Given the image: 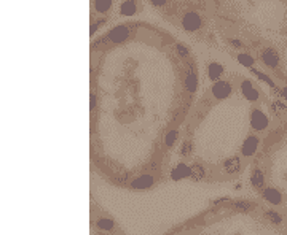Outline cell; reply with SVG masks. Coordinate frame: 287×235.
I'll return each mask as SVG.
<instances>
[{"label":"cell","instance_id":"obj_1","mask_svg":"<svg viewBox=\"0 0 287 235\" xmlns=\"http://www.w3.org/2000/svg\"><path fill=\"white\" fill-rule=\"evenodd\" d=\"M268 116L262 110H254L251 113V127L257 130V132H262L268 127Z\"/></svg>","mask_w":287,"mask_h":235},{"label":"cell","instance_id":"obj_2","mask_svg":"<svg viewBox=\"0 0 287 235\" xmlns=\"http://www.w3.org/2000/svg\"><path fill=\"white\" fill-rule=\"evenodd\" d=\"M182 27L187 32H195L201 27V18L195 11H188V13L182 18Z\"/></svg>","mask_w":287,"mask_h":235},{"label":"cell","instance_id":"obj_3","mask_svg":"<svg viewBox=\"0 0 287 235\" xmlns=\"http://www.w3.org/2000/svg\"><path fill=\"white\" fill-rule=\"evenodd\" d=\"M232 84H230L228 81H217L214 83V86H212V95L215 97V99H219V100H223V99H227V97L232 94Z\"/></svg>","mask_w":287,"mask_h":235},{"label":"cell","instance_id":"obj_4","mask_svg":"<svg viewBox=\"0 0 287 235\" xmlns=\"http://www.w3.org/2000/svg\"><path fill=\"white\" fill-rule=\"evenodd\" d=\"M258 137L255 135H249L248 139L243 141V146H241V154H244V156H254L258 150Z\"/></svg>","mask_w":287,"mask_h":235},{"label":"cell","instance_id":"obj_5","mask_svg":"<svg viewBox=\"0 0 287 235\" xmlns=\"http://www.w3.org/2000/svg\"><path fill=\"white\" fill-rule=\"evenodd\" d=\"M129 35V29L128 26H118V27H113L110 32H108L107 38L110 40L113 43H122L125 42L126 38Z\"/></svg>","mask_w":287,"mask_h":235},{"label":"cell","instance_id":"obj_6","mask_svg":"<svg viewBox=\"0 0 287 235\" xmlns=\"http://www.w3.org/2000/svg\"><path fill=\"white\" fill-rule=\"evenodd\" d=\"M262 61L263 64L269 68H276L279 65V54L276 53V49L273 48H265L262 51Z\"/></svg>","mask_w":287,"mask_h":235},{"label":"cell","instance_id":"obj_7","mask_svg":"<svg viewBox=\"0 0 287 235\" xmlns=\"http://www.w3.org/2000/svg\"><path fill=\"white\" fill-rule=\"evenodd\" d=\"M241 93H243V95L251 102H257L258 97H260V93H258L254 86H252V83L249 81V79H246V81L241 83Z\"/></svg>","mask_w":287,"mask_h":235},{"label":"cell","instance_id":"obj_8","mask_svg":"<svg viewBox=\"0 0 287 235\" xmlns=\"http://www.w3.org/2000/svg\"><path fill=\"white\" fill-rule=\"evenodd\" d=\"M262 196H263V199L267 200V202H269L271 205H279V204H283V194H281V192L278 191V189H274V188H267V189H263Z\"/></svg>","mask_w":287,"mask_h":235},{"label":"cell","instance_id":"obj_9","mask_svg":"<svg viewBox=\"0 0 287 235\" xmlns=\"http://www.w3.org/2000/svg\"><path fill=\"white\" fill-rule=\"evenodd\" d=\"M198 86V77H197V68L193 64L188 65V72H187V78H185V88L188 93H195Z\"/></svg>","mask_w":287,"mask_h":235},{"label":"cell","instance_id":"obj_10","mask_svg":"<svg viewBox=\"0 0 287 235\" xmlns=\"http://www.w3.org/2000/svg\"><path fill=\"white\" fill-rule=\"evenodd\" d=\"M187 176H190V167H187L185 164L176 165V167L171 170V178L174 180V181H179L182 178H187Z\"/></svg>","mask_w":287,"mask_h":235},{"label":"cell","instance_id":"obj_11","mask_svg":"<svg viewBox=\"0 0 287 235\" xmlns=\"http://www.w3.org/2000/svg\"><path fill=\"white\" fill-rule=\"evenodd\" d=\"M153 185V176L152 175H141L137 176L136 180L131 183V188L133 189H147Z\"/></svg>","mask_w":287,"mask_h":235},{"label":"cell","instance_id":"obj_12","mask_svg":"<svg viewBox=\"0 0 287 235\" xmlns=\"http://www.w3.org/2000/svg\"><path fill=\"white\" fill-rule=\"evenodd\" d=\"M239 167H241V160L236 156L228 157L225 162H223V170H225L227 173H230V175L236 173V172L239 170Z\"/></svg>","mask_w":287,"mask_h":235},{"label":"cell","instance_id":"obj_13","mask_svg":"<svg viewBox=\"0 0 287 235\" xmlns=\"http://www.w3.org/2000/svg\"><path fill=\"white\" fill-rule=\"evenodd\" d=\"M222 73H223L222 64H219V62H211L209 67H208V75H209V78L212 79V81L217 83V79L220 78Z\"/></svg>","mask_w":287,"mask_h":235},{"label":"cell","instance_id":"obj_14","mask_svg":"<svg viewBox=\"0 0 287 235\" xmlns=\"http://www.w3.org/2000/svg\"><path fill=\"white\" fill-rule=\"evenodd\" d=\"M251 185L254 188H263V185H265V175H263V172L260 169H255L254 172H252L251 175Z\"/></svg>","mask_w":287,"mask_h":235},{"label":"cell","instance_id":"obj_15","mask_svg":"<svg viewBox=\"0 0 287 235\" xmlns=\"http://www.w3.org/2000/svg\"><path fill=\"white\" fill-rule=\"evenodd\" d=\"M206 176V172L204 169L201 167L199 164H193L192 167H190V178L193 181H201Z\"/></svg>","mask_w":287,"mask_h":235},{"label":"cell","instance_id":"obj_16","mask_svg":"<svg viewBox=\"0 0 287 235\" xmlns=\"http://www.w3.org/2000/svg\"><path fill=\"white\" fill-rule=\"evenodd\" d=\"M120 13L123 16H133L136 13V3L131 2V0H126V2L120 5Z\"/></svg>","mask_w":287,"mask_h":235},{"label":"cell","instance_id":"obj_17","mask_svg":"<svg viewBox=\"0 0 287 235\" xmlns=\"http://www.w3.org/2000/svg\"><path fill=\"white\" fill-rule=\"evenodd\" d=\"M112 7V0H94V10L97 13H107Z\"/></svg>","mask_w":287,"mask_h":235},{"label":"cell","instance_id":"obj_18","mask_svg":"<svg viewBox=\"0 0 287 235\" xmlns=\"http://www.w3.org/2000/svg\"><path fill=\"white\" fill-rule=\"evenodd\" d=\"M265 218H267L268 221H271L273 224H281V222H283V215H279L278 211H273V210L267 211Z\"/></svg>","mask_w":287,"mask_h":235},{"label":"cell","instance_id":"obj_19","mask_svg":"<svg viewBox=\"0 0 287 235\" xmlns=\"http://www.w3.org/2000/svg\"><path fill=\"white\" fill-rule=\"evenodd\" d=\"M251 70H252V73H254V75H257L258 78H260L262 79V81H265L268 86H271V88H274V89H276V86H274V83H273V79L271 78H269L268 75H265V73H263V72H260V70H257V68H254V67H252L251 68Z\"/></svg>","mask_w":287,"mask_h":235},{"label":"cell","instance_id":"obj_20","mask_svg":"<svg viewBox=\"0 0 287 235\" xmlns=\"http://www.w3.org/2000/svg\"><path fill=\"white\" fill-rule=\"evenodd\" d=\"M234 208L239 211H249L254 208V204L249 202V200H238V202H234Z\"/></svg>","mask_w":287,"mask_h":235},{"label":"cell","instance_id":"obj_21","mask_svg":"<svg viewBox=\"0 0 287 235\" xmlns=\"http://www.w3.org/2000/svg\"><path fill=\"white\" fill-rule=\"evenodd\" d=\"M97 227H99L101 231H112V229H113V221L108 219V218H101V219L97 221Z\"/></svg>","mask_w":287,"mask_h":235},{"label":"cell","instance_id":"obj_22","mask_svg":"<svg viewBox=\"0 0 287 235\" xmlns=\"http://www.w3.org/2000/svg\"><path fill=\"white\" fill-rule=\"evenodd\" d=\"M238 61H239L243 65H246V67H251V68H252V65H254V59H252V57H251L249 54H244V53L238 54Z\"/></svg>","mask_w":287,"mask_h":235},{"label":"cell","instance_id":"obj_23","mask_svg":"<svg viewBox=\"0 0 287 235\" xmlns=\"http://www.w3.org/2000/svg\"><path fill=\"white\" fill-rule=\"evenodd\" d=\"M176 139H177V132L176 130H169L168 134H166V137H164V143L168 146H171V145H174Z\"/></svg>","mask_w":287,"mask_h":235},{"label":"cell","instance_id":"obj_24","mask_svg":"<svg viewBox=\"0 0 287 235\" xmlns=\"http://www.w3.org/2000/svg\"><path fill=\"white\" fill-rule=\"evenodd\" d=\"M192 150H193V146H192V143H190V141H183V143H182V146H180V153H182V156H190Z\"/></svg>","mask_w":287,"mask_h":235},{"label":"cell","instance_id":"obj_25","mask_svg":"<svg viewBox=\"0 0 287 235\" xmlns=\"http://www.w3.org/2000/svg\"><path fill=\"white\" fill-rule=\"evenodd\" d=\"M273 110L279 114V113H284V111H287V107L283 104V102H273Z\"/></svg>","mask_w":287,"mask_h":235},{"label":"cell","instance_id":"obj_26","mask_svg":"<svg viewBox=\"0 0 287 235\" xmlns=\"http://www.w3.org/2000/svg\"><path fill=\"white\" fill-rule=\"evenodd\" d=\"M176 49H177V53H179V56H182V57H187L188 56V49H187V47H183V45L177 43L176 45Z\"/></svg>","mask_w":287,"mask_h":235},{"label":"cell","instance_id":"obj_27","mask_svg":"<svg viewBox=\"0 0 287 235\" xmlns=\"http://www.w3.org/2000/svg\"><path fill=\"white\" fill-rule=\"evenodd\" d=\"M104 22H106V19H99V21H96L94 24L91 26V33H93V32H96L97 29H99V26H102V24H104Z\"/></svg>","mask_w":287,"mask_h":235},{"label":"cell","instance_id":"obj_28","mask_svg":"<svg viewBox=\"0 0 287 235\" xmlns=\"http://www.w3.org/2000/svg\"><path fill=\"white\" fill-rule=\"evenodd\" d=\"M152 5H155V7H164L166 0H152Z\"/></svg>","mask_w":287,"mask_h":235},{"label":"cell","instance_id":"obj_29","mask_svg":"<svg viewBox=\"0 0 287 235\" xmlns=\"http://www.w3.org/2000/svg\"><path fill=\"white\" fill-rule=\"evenodd\" d=\"M230 43H232V45H234V47H236V48H239V47H241V43L238 42V40H236V38H233V40H230Z\"/></svg>","mask_w":287,"mask_h":235},{"label":"cell","instance_id":"obj_30","mask_svg":"<svg viewBox=\"0 0 287 235\" xmlns=\"http://www.w3.org/2000/svg\"><path fill=\"white\" fill-rule=\"evenodd\" d=\"M94 107H96V95L91 94V108H94Z\"/></svg>","mask_w":287,"mask_h":235},{"label":"cell","instance_id":"obj_31","mask_svg":"<svg viewBox=\"0 0 287 235\" xmlns=\"http://www.w3.org/2000/svg\"><path fill=\"white\" fill-rule=\"evenodd\" d=\"M279 93H281V95L284 97V99H287V86H286V88H283V89H281Z\"/></svg>","mask_w":287,"mask_h":235}]
</instances>
